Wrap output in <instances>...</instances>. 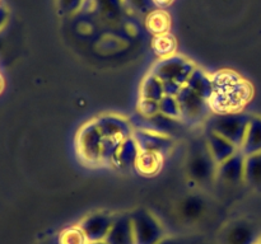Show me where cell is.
<instances>
[{
    "instance_id": "20",
    "label": "cell",
    "mask_w": 261,
    "mask_h": 244,
    "mask_svg": "<svg viewBox=\"0 0 261 244\" xmlns=\"http://www.w3.org/2000/svg\"><path fill=\"white\" fill-rule=\"evenodd\" d=\"M163 157L153 152H140L137 162V169L143 174H154L162 167Z\"/></svg>"
},
{
    "instance_id": "33",
    "label": "cell",
    "mask_w": 261,
    "mask_h": 244,
    "mask_svg": "<svg viewBox=\"0 0 261 244\" xmlns=\"http://www.w3.org/2000/svg\"><path fill=\"white\" fill-rule=\"evenodd\" d=\"M256 244H260V243H259V241H257V243H256Z\"/></svg>"
},
{
    "instance_id": "8",
    "label": "cell",
    "mask_w": 261,
    "mask_h": 244,
    "mask_svg": "<svg viewBox=\"0 0 261 244\" xmlns=\"http://www.w3.org/2000/svg\"><path fill=\"white\" fill-rule=\"evenodd\" d=\"M260 235L251 223L246 220H234L227 224L221 231V244H256Z\"/></svg>"
},
{
    "instance_id": "22",
    "label": "cell",
    "mask_w": 261,
    "mask_h": 244,
    "mask_svg": "<svg viewBox=\"0 0 261 244\" xmlns=\"http://www.w3.org/2000/svg\"><path fill=\"white\" fill-rule=\"evenodd\" d=\"M60 244H88L86 235L79 228L78 224L70 228H66L58 235Z\"/></svg>"
},
{
    "instance_id": "31",
    "label": "cell",
    "mask_w": 261,
    "mask_h": 244,
    "mask_svg": "<svg viewBox=\"0 0 261 244\" xmlns=\"http://www.w3.org/2000/svg\"><path fill=\"white\" fill-rule=\"evenodd\" d=\"M88 244H107L105 240H101V241H92V243H88Z\"/></svg>"
},
{
    "instance_id": "5",
    "label": "cell",
    "mask_w": 261,
    "mask_h": 244,
    "mask_svg": "<svg viewBox=\"0 0 261 244\" xmlns=\"http://www.w3.org/2000/svg\"><path fill=\"white\" fill-rule=\"evenodd\" d=\"M130 218L135 244H158L166 236L162 223L147 208H137Z\"/></svg>"
},
{
    "instance_id": "18",
    "label": "cell",
    "mask_w": 261,
    "mask_h": 244,
    "mask_svg": "<svg viewBox=\"0 0 261 244\" xmlns=\"http://www.w3.org/2000/svg\"><path fill=\"white\" fill-rule=\"evenodd\" d=\"M165 96L166 93L163 81L155 75H153L152 73H148V75H145L142 84H140V99L160 102Z\"/></svg>"
},
{
    "instance_id": "13",
    "label": "cell",
    "mask_w": 261,
    "mask_h": 244,
    "mask_svg": "<svg viewBox=\"0 0 261 244\" xmlns=\"http://www.w3.org/2000/svg\"><path fill=\"white\" fill-rule=\"evenodd\" d=\"M105 241L107 244H135L130 214L116 215Z\"/></svg>"
},
{
    "instance_id": "24",
    "label": "cell",
    "mask_w": 261,
    "mask_h": 244,
    "mask_svg": "<svg viewBox=\"0 0 261 244\" xmlns=\"http://www.w3.org/2000/svg\"><path fill=\"white\" fill-rule=\"evenodd\" d=\"M154 50L158 55H161L162 57H167V56L173 55V50H175V40L173 37H171L170 35H162L158 36L154 40Z\"/></svg>"
},
{
    "instance_id": "32",
    "label": "cell",
    "mask_w": 261,
    "mask_h": 244,
    "mask_svg": "<svg viewBox=\"0 0 261 244\" xmlns=\"http://www.w3.org/2000/svg\"><path fill=\"white\" fill-rule=\"evenodd\" d=\"M259 243L261 244V235H260V239H259Z\"/></svg>"
},
{
    "instance_id": "4",
    "label": "cell",
    "mask_w": 261,
    "mask_h": 244,
    "mask_svg": "<svg viewBox=\"0 0 261 244\" xmlns=\"http://www.w3.org/2000/svg\"><path fill=\"white\" fill-rule=\"evenodd\" d=\"M105 136L99 131L94 119L86 122L79 129L75 139L76 152L87 164L101 165V151Z\"/></svg>"
},
{
    "instance_id": "21",
    "label": "cell",
    "mask_w": 261,
    "mask_h": 244,
    "mask_svg": "<svg viewBox=\"0 0 261 244\" xmlns=\"http://www.w3.org/2000/svg\"><path fill=\"white\" fill-rule=\"evenodd\" d=\"M160 113L175 121H181V109L177 98L173 96L163 97L160 101Z\"/></svg>"
},
{
    "instance_id": "11",
    "label": "cell",
    "mask_w": 261,
    "mask_h": 244,
    "mask_svg": "<svg viewBox=\"0 0 261 244\" xmlns=\"http://www.w3.org/2000/svg\"><path fill=\"white\" fill-rule=\"evenodd\" d=\"M245 160L246 157L241 150H239L233 157L217 167L216 179L232 186L245 183Z\"/></svg>"
},
{
    "instance_id": "3",
    "label": "cell",
    "mask_w": 261,
    "mask_h": 244,
    "mask_svg": "<svg viewBox=\"0 0 261 244\" xmlns=\"http://www.w3.org/2000/svg\"><path fill=\"white\" fill-rule=\"evenodd\" d=\"M196 66L193 61L180 55H171L162 57L154 64L149 73L157 76L163 83H176L185 86L191 73Z\"/></svg>"
},
{
    "instance_id": "25",
    "label": "cell",
    "mask_w": 261,
    "mask_h": 244,
    "mask_svg": "<svg viewBox=\"0 0 261 244\" xmlns=\"http://www.w3.org/2000/svg\"><path fill=\"white\" fill-rule=\"evenodd\" d=\"M139 112L147 118L155 116L160 113V102L148 101V99H139V104H138Z\"/></svg>"
},
{
    "instance_id": "26",
    "label": "cell",
    "mask_w": 261,
    "mask_h": 244,
    "mask_svg": "<svg viewBox=\"0 0 261 244\" xmlns=\"http://www.w3.org/2000/svg\"><path fill=\"white\" fill-rule=\"evenodd\" d=\"M163 15H165L163 13H153V14L150 15V19H149L150 29L160 33V35L165 33L166 28H167V25L163 24V19H162Z\"/></svg>"
},
{
    "instance_id": "12",
    "label": "cell",
    "mask_w": 261,
    "mask_h": 244,
    "mask_svg": "<svg viewBox=\"0 0 261 244\" xmlns=\"http://www.w3.org/2000/svg\"><path fill=\"white\" fill-rule=\"evenodd\" d=\"M204 139H205L208 149L211 151L212 157H213L214 162H216L217 167L226 162V160H228L231 157H233L240 150L236 145H233L221 135L211 131V130L205 129Z\"/></svg>"
},
{
    "instance_id": "27",
    "label": "cell",
    "mask_w": 261,
    "mask_h": 244,
    "mask_svg": "<svg viewBox=\"0 0 261 244\" xmlns=\"http://www.w3.org/2000/svg\"><path fill=\"white\" fill-rule=\"evenodd\" d=\"M158 244H189V241L178 236H165Z\"/></svg>"
},
{
    "instance_id": "17",
    "label": "cell",
    "mask_w": 261,
    "mask_h": 244,
    "mask_svg": "<svg viewBox=\"0 0 261 244\" xmlns=\"http://www.w3.org/2000/svg\"><path fill=\"white\" fill-rule=\"evenodd\" d=\"M206 202L200 196H189L178 206V215L186 223H195L204 216Z\"/></svg>"
},
{
    "instance_id": "2",
    "label": "cell",
    "mask_w": 261,
    "mask_h": 244,
    "mask_svg": "<svg viewBox=\"0 0 261 244\" xmlns=\"http://www.w3.org/2000/svg\"><path fill=\"white\" fill-rule=\"evenodd\" d=\"M250 118H251V114L244 113V112L216 113L206 121L208 124L205 129L221 135L240 149L244 142Z\"/></svg>"
},
{
    "instance_id": "15",
    "label": "cell",
    "mask_w": 261,
    "mask_h": 244,
    "mask_svg": "<svg viewBox=\"0 0 261 244\" xmlns=\"http://www.w3.org/2000/svg\"><path fill=\"white\" fill-rule=\"evenodd\" d=\"M186 86L208 102L211 101L214 94L213 76H211L199 68H195V70L191 73L190 78L186 81Z\"/></svg>"
},
{
    "instance_id": "19",
    "label": "cell",
    "mask_w": 261,
    "mask_h": 244,
    "mask_svg": "<svg viewBox=\"0 0 261 244\" xmlns=\"http://www.w3.org/2000/svg\"><path fill=\"white\" fill-rule=\"evenodd\" d=\"M245 183L255 190H261V152L246 157Z\"/></svg>"
},
{
    "instance_id": "10",
    "label": "cell",
    "mask_w": 261,
    "mask_h": 244,
    "mask_svg": "<svg viewBox=\"0 0 261 244\" xmlns=\"http://www.w3.org/2000/svg\"><path fill=\"white\" fill-rule=\"evenodd\" d=\"M94 122L102 135L109 139L125 140L127 137H132L134 132L129 119L119 114H101L94 118Z\"/></svg>"
},
{
    "instance_id": "6",
    "label": "cell",
    "mask_w": 261,
    "mask_h": 244,
    "mask_svg": "<svg viewBox=\"0 0 261 244\" xmlns=\"http://www.w3.org/2000/svg\"><path fill=\"white\" fill-rule=\"evenodd\" d=\"M181 109V121L189 125L201 124L211 112V106L206 99L194 93L188 86H182L176 96Z\"/></svg>"
},
{
    "instance_id": "9",
    "label": "cell",
    "mask_w": 261,
    "mask_h": 244,
    "mask_svg": "<svg viewBox=\"0 0 261 244\" xmlns=\"http://www.w3.org/2000/svg\"><path fill=\"white\" fill-rule=\"evenodd\" d=\"M133 137L142 152H153L165 157L172 150L173 140L153 130H135Z\"/></svg>"
},
{
    "instance_id": "7",
    "label": "cell",
    "mask_w": 261,
    "mask_h": 244,
    "mask_svg": "<svg viewBox=\"0 0 261 244\" xmlns=\"http://www.w3.org/2000/svg\"><path fill=\"white\" fill-rule=\"evenodd\" d=\"M116 215L103 211H97V212L88 214L79 221L78 226L86 235L88 243L92 241L105 240L114 224Z\"/></svg>"
},
{
    "instance_id": "30",
    "label": "cell",
    "mask_w": 261,
    "mask_h": 244,
    "mask_svg": "<svg viewBox=\"0 0 261 244\" xmlns=\"http://www.w3.org/2000/svg\"><path fill=\"white\" fill-rule=\"evenodd\" d=\"M154 3H157V4H161V5H165V4H168V3L171 2V0H153Z\"/></svg>"
},
{
    "instance_id": "29",
    "label": "cell",
    "mask_w": 261,
    "mask_h": 244,
    "mask_svg": "<svg viewBox=\"0 0 261 244\" xmlns=\"http://www.w3.org/2000/svg\"><path fill=\"white\" fill-rule=\"evenodd\" d=\"M41 244H60V243H59L58 236H54V238L47 239V240H45L43 243H41Z\"/></svg>"
},
{
    "instance_id": "28",
    "label": "cell",
    "mask_w": 261,
    "mask_h": 244,
    "mask_svg": "<svg viewBox=\"0 0 261 244\" xmlns=\"http://www.w3.org/2000/svg\"><path fill=\"white\" fill-rule=\"evenodd\" d=\"M7 18H8V12L3 5H0V29L3 28V25L5 24L7 22Z\"/></svg>"
},
{
    "instance_id": "14",
    "label": "cell",
    "mask_w": 261,
    "mask_h": 244,
    "mask_svg": "<svg viewBox=\"0 0 261 244\" xmlns=\"http://www.w3.org/2000/svg\"><path fill=\"white\" fill-rule=\"evenodd\" d=\"M140 152L142 151H140L134 137L132 136L122 140L121 145H120L119 150H117L116 155H115L112 167L117 168L120 170H129L132 168H135Z\"/></svg>"
},
{
    "instance_id": "1",
    "label": "cell",
    "mask_w": 261,
    "mask_h": 244,
    "mask_svg": "<svg viewBox=\"0 0 261 244\" xmlns=\"http://www.w3.org/2000/svg\"><path fill=\"white\" fill-rule=\"evenodd\" d=\"M186 172L196 185H208L216 179L217 164L209 151L204 136L196 137L190 141L186 157Z\"/></svg>"
},
{
    "instance_id": "23",
    "label": "cell",
    "mask_w": 261,
    "mask_h": 244,
    "mask_svg": "<svg viewBox=\"0 0 261 244\" xmlns=\"http://www.w3.org/2000/svg\"><path fill=\"white\" fill-rule=\"evenodd\" d=\"M121 142L122 140L120 139H109V137H105L101 151V165H112L115 155H116Z\"/></svg>"
},
{
    "instance_id": "16",
    "label": "cell",
    "mask_w": 261,
    "mask_h": 244,
    "mask_svg": "<svg viewBox=\"0 0 261 244\" xmlns=\"http://www.w3.org/2000/svg\"><path fill=\"white\" fill-rule=\"evenodd\" d=\"M240 150L245 157L261 152V116H251Z\"/></svg>"
}]
</instances>
